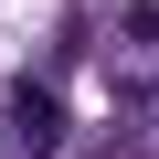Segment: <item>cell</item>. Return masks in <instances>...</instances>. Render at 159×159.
Segmentation results:
<instances>
[{"mask_svg":"<svg viewBox=\"0 0 159 159\" xmlns=\"http://www.w3.org/2000/svg\"><path fill=\"white\" fill-rule=\"evenodd\" d=\"M0 127H11L21 148H53V138H64V96H53V85H21V96H11V117H0Z\"/></svg>","mask_w":159,"mask_h":159,"instance_id":"obj_1","label":"cell"},{"mask_svg":"<svg viewBox=\"0 0 159 159\" xmlns=\"http://www.w3.org/2000/svg\"><path fill=\"white\" fill-rule=\"evenodd\" d=\"M117 43H127V53H138V64H159V11H148V0H138V11H127V21H117Z\"/></svg>","mask_w":159,"mask_h":159,"instance_id":"obj_2","label":"cell"}]
</instances>
